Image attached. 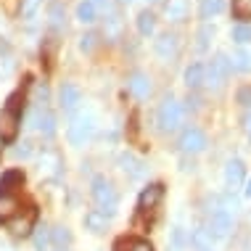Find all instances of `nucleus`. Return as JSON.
Returning a JSON list of instances; mask_svg holds the SVG:
<instances>
[{
    "instance_id": "1",
    "label": "nucleus",
    "mask_w": 251,
    "mask_h": 251,
    "mask_svg": "<svg viewBox=\"0 0 251 251\" xmlns=\"http://www.w3.org/2000/svg\"><path fill=\"white\" fill-rule=\"evenodd\" d=\"M185 122V108L177 98L167 96L159 103V111H156V125H159L161 132H175L180 130V125Z\"/></svg>"
},
{
    "instance_id": "2",
    "label": "nucleus",
    "mask_w": 251,
    "mask_h": 251,
    "mask_svg": "<svg viewBox=\"0 0 251 251\" xmlns=\"http://www.w3.org/2000/svg\"><path fill=\"white\" fill-rule=\"evenodd\" d=\"M93 201H96V206H98L100 214H106V217L117 214L119 193H117V188H114V182L108 177H103V175L93 180Z\"/></svg>"
},
{
    "instance_id": "3",
    "label": "nucleus",
    "mask_w": 251,
    "mask_h": 251,
    "mask_svg": "<svg viewBox=\"0 0 251 251\" xmlns=\"http://www.w3.org/2000/svg\"><path fill=\"white\" fill-rule=\"evenodd\" d=\"M19 98H22V96H13L8 100V106L0 111V140H3V143H13V140H16V135H19V125H22Z\"/></svg>"
},
{
    "instance_id": "4",
    "label": "nucleus",
    "mask_w": 251,
    "mask_h": 251,
    "mask_svg": "<svg viewBox=\"0 0 251 251\" xmlns=\"http://www.w3.org/2000/svg\"><path fill=\"white\" fill-rule=\"evenodd\" d=\"M233 72V58L225 56V53H217L212 58V64L206 66V77H203V85H209L212 90H220L225 85V79Z\"/></svg>"
},
{
    "instance_id": "5",
    "label": "nucleus",
    "mask_w": 251,
    "mask_h": 251,
    "mask_svg": "<svg viewBox=\"0 0 251 251\" xmlns=\"http://www.w3.org/2000/svg\"><path fill=\"white\" fill-rule=\"evenodd\" d=\"M93 132H96V119H93L90 114H79V117L69 125L66 138H69V143L74 148H79V146H85L87 140L93 138Z\"/></svg>"
},
{
    "instance_id": "6",
    "label": "nucleus",
    "mask_w": 251,
    "mask_h": 251,
    "mask_svg": "<svg viewBox=\"0 0 251 251\" xmlns=\"http://www.w3.org/2000/svg\"><path fill=\"white\" fill-rule=\"evenodd\" d=\"M209 235L212 238H227L230 230H233V214L227 212V209H217V212H212V217H209Z\"/></svg>"
},
{
    "instance_id": "7",
    "label": "nucleus",
    "mask_w": 251,
    "mask_h": 251,
    "mask_svg": "<svg viewBox=\"0 0 251 251\" xmlns=\"http://www.w3.org/2000/svg\"><path fill=\"white\" fill-rule=\"evenodd\" d=\"M206 146H209L206 135H203L199 127H188V130L180 135V151L182 153H201Z\"/></svg>"
},
{
    "instance_id": "8",
    "label": "nucleus",
    "mask_w": 251,
    "mask_h": 251,
    "mask_svg": "<svg viewBox=\"0 0 251 251\" xmlns=\"http://www.w3.org/2000/svg\"><path fill=\"white\" fill-rule=\"evenodd\" d=\"M161 199H164V185H159V182H153V185H148L143 193H140V199H138V206H140V212H153L156 206L161 203Z\"/></svg>"
},
{
    "instance_id": "9",
    "label": "nucleus",
    "mask_w": 251,
    "mask_h": 251,
    "mask_svg": "<svg viewBox=\"0 0 251 251\" xmlns=\"http://www.w3.org/2000/svg\"><path fill=\"white\" fill-rule=\"evenodd\" d=\"M180 53V37L177 35H161L159 40H156V56L159 58H164V61H169V58H175Z\"/></svg>"
},
{
    "instance_id": "10",
    "label": "nucleus",
    "mask_w": 251,
    "mask_h": 251,
    "mask_svg": "<svg viewBox=\"0 0 251 251\" xmlns=\"http://www.w3.org/2000/svg\"><path fill=\"white\" fill-rule=\"evenodd\" d=\"M127 87H130V93L135 98H140V100H146L148 96H151V90H153L148 74H143V72H135L130 77V82H127Z\"/></svg>"
},
{
    "instance_id": "11",
    "label": "nucleus",
    "mask_w": 251,
    "mask_h": 251,
    "mask_svg": "<svg viewBox=\"0 0 251 251\" xmlns=\"http://www.w3.org/2000/svg\"><path fill=\"white\" fill-rule=\"evenodd\" d=\"M58 100H61V108H64V111H74V108L79 106V100H82V93H79L77 85L66 82V85H61Z\"/></svg>"
},
{
    "instance_id": "12",
    "label": "nucleus",
    "mask_w": 251,
    "mask_h": 251,
    "mask_svg": "<svg viewBox=\"0 0 251 251\" xmlns=\"http://www.w3.org/2000/svg\"><path fill=\"white\" fill-rule=\"evenodd\" d=\"M35 220H37V214H35V209H26V212L19 217V220H13L11 222V233L13 235H29L32 230H35Z\"/></svg>"
},
{
    "instance_id": "13",
    "label": "nucleus",
    "mask_w": 251,
    "mask_h": 251,
    "mask_svg": "<svg viewBox=\"0 0 251 251\" xmlns=\"http://www.w3.org/2000/svg\"><path fill=\"white\" fill-rule=\"evenodd\" d=\"M243 177H246V167H243L241 159H230L225 167V182L230 188H238L243 185Z\"/></svg>"
},
{
    "instance_id": "14",
    "label": "nucleus",
    "mask_w": 251,
    "mask_h": 251,
    "mask_svg": "<svg viewBox=\"0 0 251 251\" xmlns=\"http://www.w3.org/2000/svg\"><path fill=\"white\" fill-rule=\"evenodd\" d=\"M164 13H167L169 22H175V24L185 22L188 19V0H167Z\"/></svg>"
},
{
    "instance_id": "15",
    "label": "nucleus",
    "mask_w": 251,
    "mask_h": 251,
    "mask_svg": "<svg viewBox=\"0 0 251 251\" xmlns=\"http://www.w3.org/2000/svg\"><path fill=\"white\" fill-rule=\"evenodd\" d=\"M119 167L125 169L130 177H140V175H143V161H140L135 153H130V151L119 153Z\"/></svg>"
},
{
    "instance_id": "16",
    "label": "nucleus",
    "mask_w": 251,
    "mask_h": 251,
    "mask_svg": "<svg viewBox=\"0 0 251 251\" xmlns=\"http://www.w3.org/2000/svg\"><path fill=\"white\" fill-rule=\"evenodd\" d=\"M32 122H35V127L45 135V138H50V135L56 132V117H53L50 111H35Z\"/></svg>"
},
{
    "instance_id": "17",
    "label": "nucleus",
    "mask_w": 251,
    "mask_h": 251,
    "mask_svg": "<svg viewBox=\"0 0 251 251\" xmlns=\"http://www.w3.org/2000/svg\"><path fill=\"white\" fill-rule=\"evenodd\" d=\"M58 167H61L58 153L43 151V156H40V175H50V177H56V175H58Z\"/></svg>"
},
{
    "instance_id": "18",
    "label": "nucleus",
    "mask_w": 251,
    "mask_h": 251,
    "mask_svg": "<svg viewBox=\"0 0 251 251\" xmlns=\"http://www.w3.org/2000/svg\"><path fill=\"white\" fill-rule=\"evenodd\" d=\"M203 77H206V66L203 64H191L185 69V85L191 87V90H196V87L203 85Z\"/></svg>"
},
{
    "instance_id": "19",
    "label": "nucleus",
    "mask_w": 251,
    "mask_h": 251,
    "mask_svg": "<svg viewBox=\"0 0 251 251\" xmlns=\"http://www.w3.org/2000/svg\"><path fill=\"white\" fill-rule=\"evenodd\" d=\"M85 227L90 230V233H106L108 217L100 214V212H87V214H85Z\"/></svg>"
},
{
    "instance_id": "20",
    "label": "nucleus",
    "mask_w": 251,
    "mask_h": 251,
    "mask_svg": "<svg viewBox=\"0 0 251 251\" xmlns=\"http://www.w3.org/2000/svg\"><path fill=\"white\" fill-rule=\"evenodd\" d=\"M16 209H19L16 196H11V193H0V222L11 220V217L16 214Z\"/></svg>"
},
{
    "instance_id": "21",
    "label": "nucleus",
    "mask_w": 251,
    "mask_h": 251,
    "mask_svg": "<svg viewBox=\"0 0 251 251\" xmlns=\"http://www.w3.org/2000/svg\"><path fill=\"white\" fill-rule=\"evenodd\" d=\"M222 11H225V0H201V5H199L201 19H214Z\"/></svg>"
},
{
    "instance_id": "22",
    "label": "nucleus",
    "mask_w": 251,
    "mask_h": 251,
    "mask_svg": "<svg viewBox=\"0 0 251 251\" xmlns=\"http://www.w3.org/2000/svg\"><path fill=\"white\" fill-rule=\"evenodd\" d=\"M153 29H156V16L151 11H140L138 13V32L143 37H148V35H153Z\"/></svg>"
},
{
    "instance_id": "23",
    "label": "nucleus",
    "mask_w": 251,
    "mask_h": 251,
    "mask_svg": "<svg viewBox=\"0 0 251 251\" xmlns=\"http://www.w3.org/2000/svg\"><path fill=\"white\" fill-rule=\"evenodd\" d=\"M24 182V172H19V169H11V172H5L3 177H0V188H3V193L13 191V188H19Z\"/></svg>"
},
{
    "instance_id": "24",
    "label": "nucleus",
    "mask_w": 251,
    "mask_h": 251,
    "mask_svg": "<svg viewBox=\"0 0 251 251\" xmlns=\"http://www.w3.org/2000/svg\"><path fill=\"white\" fill-rule=\"evenodd\" d=\"M77 19L82 24H93L98 19V11H96V5L90 3V0H82V3L77 5Z\"/></svg>"
},
{
    "instance_id": "25",
    "label": "nucleus",
    "mask_w": 251,
    "mask_h": 251,
    "mask_svg": "<svg viewBox=\"0 0 251 251\" xmlns=\"http://www.w3.org/2000/svg\"><path fill=\"white\" fill-rule=\"evenodd\" d=\"M233 19H238L241 24L251 22V0H233Z\"/></svg>"
},
{
    "instance_id": "26",
    "label": "nucleus",
    "mask_w": 251,
    "mask_h": 251,
    "mask_svg": "<svg viewBox=\"0 0 251 251\" xmlns=\"http://www.w3.org/2000/svg\"><path fill=\"white\" fill-rule=\"evenodd\" d=\"M233 69L251 72V50L249 48H238L233 53Z\"/></svg>"
},
{
    "instance_id": "27",
    "label": "nucleus",
    "mask_w": 251,
    "mask_h": 251,
    "mask_svg": "<svg viewBox=\"0 0 251 251\" xmlns=\"http://www.w3.org/2000/svg\"><path fill=\"white\" fill-rule=\"evenodd\" d=\"M48 246H50V230L45 225L35 227V249L37 251H48Z\"/></svg>"
},
{
    "instance_id": "28",
    "label": "nucleus",
    "mask_w": 251,
    "mask_h": 251,
    "mask_svg": "<svg viewBox=\"0 0 251 251\" xmlns=\"http://www.w3.org/2000/svg\"><path fill=\"white\" fill-rule=\"evenodd\" d=\"M50 238H53V243H56V246L64 249L66 243H72V233H69V227L58 225V227H53V230H50Z\"/></svg>"
},
{
    "instance_id": "29",
    "label": "nucleus",
    "mask_w": 251,
    "mask_h": 251,
    "mask_svg": "<svg viewBox=\"0 0 251 251\" xmlns=\"http://www.w3.org/2000/svg\"><path fill=\"white\" fill-rule=\"evenodd\" d=\"M191 241H193V246H199V249H209L212 246V235H209V230H193V235H191Z\"/></svg>"
},
{
    "instance_id": "30",
    "label": "nucleus",
    "mask_w": 251,
    "mask_h": 251,
    "mask_svg": "<svg viewBox=\"0 0 251 251\" xmlns=\"http://www.w3.org/2000/svg\"><path fill=\"white\" fill-rule=\"evenodd\" d=\"M50 26L53 29H64V5L61 3L50 5Z\"/></svg>"
},
{
    "instance_id": "31",
    "label": "nucleus",
    "mask_w": 251,
    "mask_h": 251,
    "mask_svg": "<svg viewBox=\"0 0 251 251\" xmlns=\"http://www.w3.org/2000/svg\"><path fill=\"white\" fill-rule=\"evenodd\" d=\"M119 32H122L119 16H108V19H106V32H103V35H106L108 40H117V37H119Z\"/></svg>"
},
{
    "instance_id": "32",
    "label": "nucleus",
    "mask_w": 251,
    "mask_h": 251,
    "mask_svg": "<svg viewBox=\"0 0 251 251\" xmlns=\"http://www.w3.org/2000/svg\"><path fill=\"white\" fill-rule=\"evenodd\" d=\"M233 40H235V43H241V45H249V43H251V26L238 24V26L233 29Z\"/></svg>"
},
{
    "instance_id": "33",
    "label": "nucleus",
    "mask_w": 251,
    "mask_h": 251,
    "mask_svg": "<svg viewBox=\"0 0 251 251\" xmlns=\"http://www.w3.org/2000/svg\"><path fill=\"white\" fill-rule=\"evenodd\" d=\"M40 3L43 0H22V8H19V13H22V19H32L40 8Z\"/></svg>"
},
{
    "instance_id": "34",
    "label": "nucleus",
    "mask_w": 251,
    "mask_h": 251,
    "mask_svg": "<svg viewBox=\"0 0 251 251\" xmlns=\"http://www.w3.org/2000/svg\"><path fill=\"white\" fill-rule=\"evenodd\" d=\"M32 151H35V148H32V143H29V140H24V143L19 146V148H13L11 156H13V159H29Z\"/></svg>"
},
{
    "instance_id": "35",
    "label": "nucleus",
    "mask_w": 251,
    "mask_h": 251,
    "mask_svg": "<svg viewBox=\"0 0 251 251\" xmlns=\"http://www.w3.org/2000/svg\"><path fill=\"white\" fill-rule=\"evenodd\" d=\"M96 43H98V35H82L79 37V50L90 53L93 48H96Z\"/></svg>"
},
{
    "instance_id": "36",
    "label": "nucleus",
    "mask_w": 251,
    "mask_h": 251,
    "mask_svg": "<svg viewBox=\"0 0 251 251\" xmlns=\"http://www.w3.org/2000/svg\"><path fill=\"white\" fill-rule=\"evenodd\" d=\"M238 103L251 111V85H246V87H241V90H238Z\"/></svg>"
},
{
    "instance_id": "37",
    "label": "nucleus",
    "mask_w": 251,
    "mask_h": 251,
    "mask_svg": "<svg viewBox=\"0 0 251 251\" xmlns=\"http://www.w3.org/2000/svg\"><path fill=\"white\" fill-rule=\"evenodd\" d=\"M127 251H153L148 241H127Z\"/></svg>"
},
{
    "instance_id": "38",
    "label": "nucleus",
    "mask_w": 251,
    "mask_h": 251,
    "mask_svg": "<svg viewBox=\"0 0 251 251\" xmlns=\"http://www.w3.org/2000/svg\"><path fill=\"white\" fill-rule=\"evenodd\" d=\"M212 35H214V29H212V26H203V29L199 32V50L206 48V45H209V37H212Z\"/></svg>"
},
{
    "instance_id": "39",
    "label": "nucleus",
    "mask_w": 251,
    "mask_h": 251,
    "mask_svg": "<svg viewBox=\"0 0 251 251\" xmlns=\"http://www.w3.org/2000/svg\"><path fill=\"white\" fill-rule=\"evenodd\" d=\"M93 5H96V11H111V5H114V0H90Z\"/></svg>"
},
{
    "instance_id": "40",
    "label": "nucleus",
    "mask_w": 251,
    "mask_h": 251,
    "mask_svg": "<svg viewBox=\"0 0 251 251\" xmlns=\"http://www.w3.org/2000/svg\"><path fill=\"white\" fill-rule=\"evenodd\" d=\"M117 251H127V241H119L117 243Z\"/></svg>"
},
{
    "instance_id": "41",
    "label": "nucleus",
    "mask_w": 251,
    "mask_h": 251,
    "mask_svg": "<svg viewBox=\"0 0 251 251\" xmlns=\"http://www.w3.org/2000/svg\"><path fill=\"white\" fill-rule=\"evenodd\" d=\"M246 196L251 199V177H249V182H246Z\"/></svg>"
},
{
    "instance_id": "42",
    "label": "nucleus",
    "mask_w": 251,
    "mask_h": 251,
    "mask_svg": "<svg viewBox=\"0 0 251 251\" xmlns=\"http://www.w3.org/2000/svg\"><path fill=\"white\" fill-rule=\"evenodd\" d=\"M199 251H212V249H199Z\"/></svg>"
},
{
    "instance_id": "43",
    "label": "nucleus",
    "mask_w": 251,
    "mask_h": 251,
    "mask_svg": "<svg viewBox=\"0 0 251 251\" xmlns=\"http://www.w3.org/2000/svg\"><path fill=\"white\" fill-rule=\"evenodd\" d=\"M58 251H66V249H58Z\"/></svg>"
}]
</instances>
